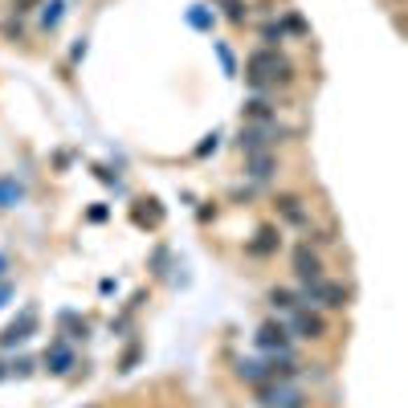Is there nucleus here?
I'll return each instance as SVG.
<instances>
[{
    "label": "nucleus",
    "instance_id": "12",
    "mask_svg": "<svg viewBox=\"0 0 408 408\" xmlns=\"http://www.w3.org/2000/svg\"><path fill=\"white\" fill-rule=\"evenodd\" d=\"M24 200V184L17 176H0V209H17Z\"/></svg>",
    "mask_w": 408,
    "mask_h": 408
},
{
    "label": "nucleus",
    "instance_id": "5",
    "mask_svg": "<svg viewBox=\"0 0 408 408\" xmlns=\"http://www.w3.org/2000/svg\"><path fill=\"white\" fill-rule=\"evenodd\" d=\"M33 331H37V311H33V307H24V311H21V318H13V323H8V327L0 331V347L8 351V347H17V343H24V339L33 335Z\"/></svg>",
    "mask_w": 408,
    "mask_h": 408
},
{
    "label": "nucleus",
    "instance_id": "16",
    "mask_svg": "<svg viewBox=\"0 0 408 408\" xmlns=\"http://www.w3.org/2000/svg\"><path fill=\"white\" fill-rule=\"evenodd\" d=\"M45 13H41V29H57V21H62V8H66V0H49V4H41Z\"/></svg>",
    "mask_w": 408,
    "mask_h": 408
},
{
    "label": "nucleus",
    "instance_id": "1",
    "mask_svg": "<svg viewBox=\"0 0 408 408\" xmlns=\"http://www.w3.org/2000/svg\"><path fill=\"white\" fill-rule=\"evenodd\" d=\"M282 127H278V119H269V122H249V127H241V139L237 147L245 151V155H258V151H269L274 143H282Z\"/></svg>",
    "mask_w": 408,
    "mask_h": 408
},
{
    "label": "nucleus",
    "instance_id": "19",
    "mask_svg": "<svg viewBox=\"0 0 408 408\" xmlns=\"http://www.w3.org/2000/svg\"><path fill=\"white\" fill-rule=\"evenodd\" d=\"M209 151H216V131H213V135H209V139H204L200 147H196V155H209Z\"/></svg>",
    "mask_w": 408,
    "mask_h": 408
},
{
    "label": "nucleus",
    "instance_id": "10",
    "mask_svg": "<svg viewBox=\"0 0 408 408\" xmlns=\"http://www.w3.org/2000/svg\"><path fill=\"white\" fill-rule=\"evenodd\" d=\"M278 245H282V237H278V229H258V237L249 241V253H258V258H269V253H278Z\"/></svg>",
    "mask_w": 408,
    "mask_h": 408
},
{
    "label": "nucleus",
    "instance_id": "17",
    "mask_svg": "<svg viewBox=\"0 0 408 408\" xmlns=\"http://www.w3.org/2000/svg\"><path fill=\"white\" fill-rule=\"evenodd\" d=\"M216 57H220V66H225V73H237V62H233V53H229V45L225 41H213Z\"/></svg>",
    "mask_w": 408,
    "mask_h": 408
},
{
    "label": "nucleus",
    "instance_id": "18",
    "mask_svg": "<svg viewBox=\"0 0 408 408\" xmlns=\"http://www.w3.org/2000/svg\"><path fill=\"white\" fill-rule=\"evenodd\" d=\"M135 360H139V347H131V351H127V356H122L119 372H131V367H135Z\"/></svg>",
    "mask_w": 408,
    "mask_h": 408
},
{
    "label": "nucleus",
    "instance_id": "4",
    "mask_svg": "<svg viewBox=\"0 0 408 408\" xmlns=\"http://www.w3.org/2000/svg\"><path fill=\"white\" fill-rule=\"evenodd\" d=\"M294 278L307 286V282H318L323 278V258L311 249V241H302L298 249H294Z\"/></svg>",
    "mask_w": 408,
    "mask_h": 408
},
{
    "label": "nucleus",
    "instance_id": "3",
    "mask_svg": "<svg viewBox=\"0 0 408 408\" xmlns=\"http://www.w3.org/2000/svg\"><path fill=\"white\" fill-rule=\"evenodd\" d=\"M286 331L290 335H298V339H323L327 335V323H323V314H314L311 307H294L286 318Z\"/></svg>",
    "mask_w": 408,
    "mask_h": 408
},
{
    "label": "nucleus",
    "instance_id": "21",
    "mask_svg": "<svg viewBox=\"0 0 408 408\" xmlns=\"http://www.w3.org/2000/svg\"><path fill=\"white\" fill-rule=\"evenodd\" d=\"M82 57H86V41H78V45L70 49V62H82Z\"/></svg>",
    "mask_w": 408,
    "mask_h": 408
},
{
    "label": "nucleus",
    "instance_id": "22",
    "mask_svg": "<svg viewBox=\"0 0 408 408\" xmlns=\"http://www.w3.org/2000/svg\"><path fill=\"white\" fill-rule=\"evenodd\" d=\"M33 4L37 0H17V13H33Z\"/></svg>",
    "mask_w": 408,
    "mask_h": 408
},
{
    "label": "nucleus",
    "instance_id": "11",
    "mask_svg": "<svg viewBox=\"0 0 408 408\" xmlns=\"http://www.w3.org/2000/svg\"><path fill=\"white\" fill-rule=\"evenodd\" d=\"M245 119L249 122H269V119H278V111H274V102L265 94H253L249 102H245Z\"/></svg>",
    "mask_w": 408,
    "mask_h": 408
},
{
    "label": "nucleus",
    "instance_id": "7",
    "mask_svg": "<svg viewBox=\"0 0 408 408\" xmlns=\"http://www.w3.org/2000/svg\"><path fill=\"white\" fill-rule=\"evenodd\" d=\"M73 363H78L73 347L66 343V339H53V343H49V351H45V367L53 372V376H66Z\"/></svg>",
    "mask_w": 408,
    "mask_h": 408
},
{
    "label": "nucleus",
    "instance_id": "2",
    "mask_svg": "<svg viewBox=\"0 0 408 408\" xmlns=\"http://www.w3.org/2000/svg\"><path fill=\"white\" fill-rule=\"evenodd\" d=\"M253 343H258L262 351H269V360H290V356H294V351H290V331H286V323H274V318L258 327Z\"/></svg>",
    "mask_w": 408,
    "mask_h": 408
},
{
    "label": "nucleus",
    "instance_id": "20",
    "mask_svg": "<svg viewBox=\"0 0 408 408\" xmlns=\"http://www.w3.org/2000/svg\"><path fill=\"white\" fill-rule=\"evenodd\" d=\"M8 298H13V282H0V307H8Z\"/></svg>",
    "mask_w": 408,
    "mask_h": 408
},
{
    "label": "nucleus",
    "instance_id": "13",
    "mask_svg": "<svg viewBox=\"0 0 408 408\" xmlns=\"http://www.w3.org/2000/svg\"><path fill=\"white\" fill-rule=\"evenodd\" d=\"M237 376L245 384H265L269 380V363L262 360H237Z\"/></svg>",
    "mask_w": 408,
    "mask_h": 408
},
{
    "label": "nucleus",
    "instance_id": "14",
    "mask_svg": "<svg viewBox=\"0 0 408 408\" xmlns=\"http://www.w3.org/2000/svg\"><path fill=\"white\" fill-rule=\"evenodd\" d=\"M269 302H274V311H294L298 307V290H286V286H274L269 290Z\"/></svg>",
    "mask_w": 408,
    "mask_h": 408
},
{
    "label": "nucleus",
    "instance_id": "8",
    "mask_svg": "<svg viewBox=\"0 0 408 408\" xmlns=\"http://www.w3.org/2000/svg\"><path fill=\"white\" fill-rule=\"evenodd\" d=\"M274 209H278V213L286 216L290 225H298V229H307V225H311V213L302 209V196H294V192H282V196H278V200H274Z\"/></svg>",
    "mask_w": 408,
    "mask_h": 408
},
{
    "label": "nucleus",
    "instance_id": "6",
    "mask_svg": "<svg viewBox=\"0 0 408 408\" xmlns=\"http://www.w3.org/2000/svg\"><path fill=\"white\" fill-rule=\"evenodd\" d=\"M351 302V290L343 282H331V278H318L314 282V307H331V311H343Z\"/></svg>",
    "mask_w": 408,
    "mask_h": 408
},
{
    "label": "nucleus",
    "instance_id": "23",
    "mask_svg": "<svg viewBox=\"0 0 408 408\" xmlns=\"http://www.w3.org/2000/svg\"><path fill=\"white\" fill-rule=\"evenodd\" d=\"M4 269H8V258H4V253H0V278H4Z\"/></svg>",
    "mask_w": 408,
    "mask_h": 408
},
{
    "label": "nucleus",
    "instance_id": "15",
    "mask_svg": "<svg viewBox=\"0 0 408 408\" xmlns=\"http://www.w3.org/2000/svg\"><path fill=\"white\" fill-rule=\"evenodd\" d=\"M213 21H216V17L204 8V4H192V8H188V24H192V29H204V33H209Z\"/></svg>",
    "mask_w": 408,
    "mask_h": 408
},
{
    "label": "nucleus",
    "instance_id": "9",
    "mask_svg": "<svg viewBox=\"0 0 408 408\" xmlns=\"http://www.w3.org/2000/svg\"><path fill=\"white\" fill-rule=\"evenodd\" d=\"M274 171H278V160H274V151H258V155H245V176H249V180L265 184V180H269Z\"/></svg>",
    "mask_w": 408,
    "mask_h": 408
}]
</instances>
